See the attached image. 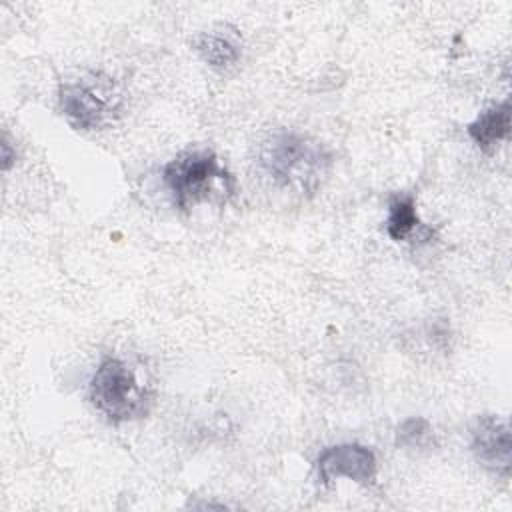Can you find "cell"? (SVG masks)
Wrapping results in <instances>:
<instances>
[{
  "label": "cell",
  "mask_w": 512,
  "mask_h": 512,
  "mask_svg": "<svg viewBox=\"0 0 512 512\" xmlns=\"http://www.w3.org/2000/svg\"><path fill=\"white\" fill-rule=\"evenodd\" d=\"M258 166L278 188L310 196L328 178L332 154L308 134L278 130L260 144Z\"/></svg>",
  "instance_id": "6da1fadb"
},
{
  "label": "cell",
  "mask_w": 512,
  "mask_h": 512,
  "mask_svg": "<svg viewBox=\"0 0 512 512\" xmlns=\"http://www.w3.org/2000/svg\"><path fill=\"white\" fill-rule=\"evenodd\" d=\"M58 108L66 122L82 132L102 130L124 110L118 82L104 72H86L60 84Z\"/></svg>",
  "instance_id": "277c9868"
},
{
  "label": "cell",
  "mask_w": 512,
  "mask_h": 512,
  "mask_svg": "<svg viewBox=\"0 0 512 512\" xmlns=\"http://www.w3.org/2000/svg\"><path fill=\"white\" fill-rule=\"evenodd\" d=\"M396 444L404 450H428L434 446L432 424L422 416H408L396 426Z\"/></svg>",
  "instance_id": "30bf717a"
},
{
  "label": "cell",
  "mask_w": 512,
  "mask_h": 512,
  "mask_svg": "<svg viewBox=\"0 0 512 512\" xmlns=\"http://www.w3.org/2000/svg\"><path fill=\"white\" fill-rule=\"evenodd\" d=\"M468 136L482 152H494L510 134V100L484 108L468 126Z\"/></svg>",
  "instance_id": "ba28073f"
},
{
  "label": "cell",
  "mask_w": 512,
  "mask_h": 512,
  "mask_svg": "<svg viewBox=\"0 0 512 512\" xmlns=\"http://www.w3.org/2000/svg\"><path fill=\"white\" fill-rule=\"evenodd\" d=\"M192 46L200 60L218 72L234 68L242 58V36L230 24H218L196 34Z\"/></svg>",
  "instance_id": "52a82bcc"
},
{
  "label": "cell",
  "mask_w": 512,
  "mask_h": 512,
  "mask_svg": "<svg viewBox=\"0 0 512 512\" xmlns=\"http://www.w3.org/2000/svg\"><path fill=\"white\" fill-rule=\"evenodd\" d=\"M470 448L482 466L506 476L512 466L508 420L498 414H480L470 426Z\"/></svg>",
  "instance_id": "8992f818"
},
{
  "label": "cell",
  "mask_w": 512,
  "mask_h": 512,
  "mask_svg": "<svg viewBox=\"0 0 512 512\" xmlns=\"http://www.w3.org/2000/svg\"><path fill=\"white\" fill-rule=\"evenodd\" d=\"M162 182L180 210L226 202L234 194V178L212 150L180 152L164 164Z\"/></svg>",
  "instance_id": "7a4b0ae2"
},
{
  "label": "cell",
  "mask_w": 512,
  "mask_h": 512,
  "mask_svg": "<svg viewBox=\"0 0 512 512\" xmlns=\"http://www.w3.org/2000/svg\"><path fill=\"white\" fill-rule=\"evenodd\" d=\"M0 148H2V168H4V170H10V166H12L14 160H16V150H12L10 140H8L6 134H4V138H2Z\"/></svg>",
  "instance_id": "8fae6325"
},
{
  "label": "cell",
  "mask_w": 512,
  "mask_h": 512,
  "mask_svg": "<svg viewBox=\"0 0 512 512\" xmlns=\"http://www.w3.org/2000/svg\"><path fill=\"white\" fill-rule=\"evenodd\" d=\"M88 398L112 424L144 418L154 402L150 386L138 378L132 364L116 356H106L96 366L88 382Z\"/></svg>",
  "instance_id": "3957f363"
},
{
  "label": "cell",
  "mask_w": 512,
  "mask_h": 512,
  "mask_svg": "<svg viewBox=\"0 0 512 512\" xmlns=\"http://www.w3.org/2000/svg\"><path fill=\"white\" fill-rule=\"evenodd\" d=\"M376 472V454L358 442L332 444L316 458V476L322 486H330L338 478H348L360 486H372Z\"/></svg>",
  "instance_id": "5b68a950"
},
{
  "label": "cell",
  "mask_w": 512,
  "mask_h": 512,
  "mask_svg": "<svg viewBox=\"0 0 512 512\" xmlns=\"http://www.w3.org/2000/svg\"><path fill=\"white\" fill-rule=\"evenodd\" d=\"M424 228L418 212L416 200L412 194H396L388 202V216H386V234L394 242H402L410 238L416 230Z\"/></svg>",
  "instance_id": "9c48e42d"
}]
</instances>
